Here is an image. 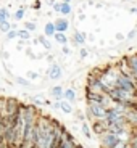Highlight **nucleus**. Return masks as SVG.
I'll return each instance as SVG.
<instances>
[{
	"label": "nucleus",
	"instance_id": "obj_37",
	"mask_svg": "<svg viewBox=\"0 0 137 148\" xmlns=\"http://www.w3.org/2000/svg\"><path fill=\"white\" fill-rule=\"evenodd\" d=\"M45 3H47V5H50V7H53V3H55V0H47Z\"/></svg>",
	"mask_w": 137,
	"mask_h": 148
},
{
	"label": "nucleus",
	"instance_id": "obj_12",
	"mask_svg": "<svg viewBox=\"0 0 137 148\" xmlns=\"http://www.w3.org/2000/svg\"><path fill=\"white\" fill-rule=\"evenodd\" d=\"M55 34H56L55 23H53V21H47V23H45V26H44V36L47 37V39H50V37L53 39V36H55Z\"/></svg>",
	"mask_w": 137,
	"mask_h": 148
},
{
	"label": "nucleus",
	"instance_id": "obj_35",
	"mask_svg": "<svg viewBox=\"0 0 137 148\" xmlns=\"http://www.w3.org/2000/svg\"><path fill=\"white\" fill-rule=\"evenodd\" d=\"M32 8H34V10H39V8H41V0H37V3H34Z\"/></svg>",
	"mask_w": 137,
	"mask_h": 148
},
{
	"label": "nucleus",
	"instance_id": "obj_22",
	"mask_svg": "<svg viewBox=\"0 0 137 148\" xmlns=\"http://www.w3.org/2000/svg\"><path fill=\"white\" fill-rule=\"evenodd\" d=\"M10 31H11V23H10V21H3V23H0V32L8 34Z\"/></svg>",
	"mask_w": 137,
	"mask_h": 148
},
{
	"label": "nucleus",
	"instance_id": "obj_36",
	"mask_svg": "<svg viewBox=\"0 0 137 148\" xmlns=\"http://www.w3.org/2000/svg\"><path fill=\"white\" fill-rule=\"evenodd\" d=\"M26 53H28V56H29V58H34V55H32V50H31V48H28V50H26Z\"/></svg>",
	"mask_w": 137,
	"mask_h": 148
},
{
	"label": "nucleus",
	"instance_id": "obj_32",
	"mask_svg": "<svg viewBox=\"0 0 137 148\" xmlns=\"http://www.w3.org/2000/svg\"><path fill=\"white\" fill-rule=\"evenodd\" d=\"M61 52H63L65 55H70L71 50H70V47H68V45H63V47H61Z\"/></svg>",
	"mask_w": 137,
	"mask_h": 148
},
{
	"label": "nucleus",
	"instance_id": "obj_19",
	"mask_svg": "<svg viewBox=\"0 0 137 148\" xmlns=\"http://www.w3.org/2000/svg\"><path fill=\"white\" fill-rule=\"evenodd\" d=\"M10 11H8V8L5 7H0V23H3V21H8L10 19Z\"/></svg>",
	"mask_w": 137,
	"mask_h": 148
},
{
	"label": "nucleus",
	"instance_id": "obj_2",
	"mask_svg": "<svg viewBox=\"0 0 137 148\" xmlns=\"http://www.w3.org/2000/svg\"><path fill=\"white\" fill-rule=\"evenodd\" d=\"M107 108L100 103H87V113L85 116L90 119V121H102V119L107 118Z\"/></svg>",
	"mask_w": 137,
	"mask_h": 148
},
{
	"label": "nucleus",
	"instance_id": "obj_15",
	"mask_svg": "<svg viewBox=\"0 0 137 148\" xmlns=\"http://www.w3.org/2000/svg\"><path fill=\"white\" fill-rule=\"evenodd\" d=\"M53 40H56L60 45H61V47H63V45H68L70 39H68L66 34H63V32H56L55 36H53Z\"/></svg>",
	"mask_w": 137,
	"mask_h": 148
},
{
	"label": "nucleus",
	"instance_id": "obj_3",
	"mask_svg": "<svg viewBox=\"0 0 137 148\" xmlns=\"http://www.w3.org/2000/svg\"><path fill=\"white\" fill-rule=\"evenodd\" d=\"M98 142H100V148H111V147H115V145L118 143L119 138H118V135H115V134L107 132V134H103V135L98 137Z\"/></svg>",
	"mask_w": 137,
	"mask_h": 148
},
{
	"label": "nucleus",
	"instance_id": "obj_7",
	"mask_svg": "<svg viewBox=\"0 0 137 148\" xmlns=\"http://www.w3.org/2000/svg\"><path fill=\"white\" fill-rule=\"evenodd\" d=\"M126 61H127V68H129V71H131V77L137 82V53L127 55Z\"/></svg>",
	"mask_w": 137,
	"mask_h": 148
},
{
	"label": "nucleus",
	"instance_id": "obj_11",
	"mask_svg": "<svg viewBox=\"0 0 137 148\" xmlns=\"http://www.w3.org/2000/svg\"><path fill=\"white\" fill-rule=\"evenodd\" d=\"M32 105H34V106H50L52 103H50V101H48L42 93H37V95L32 97Z\"/></svg>",
	"mask_w": 137,
	"mask_h": 148
},
{
	"label": "nucleus",
	"instance_id": "obj_31",
	"mask_svg": "<svg viewBox=\"0 0 137 148\" xmlns=\"http://www.w3.org/2000/svg\"><path fill=\"white\" fill-rule=\"evenodd\" d=\"M52 8H53V11H55V13H58V15H60V8H61V2H55Z\"/></svg>",
	"mask_w": 137,
	"mask_h": 148
},
{
	"label": "nucleus",
	"instance_id": "obj_4",
	"mask_svg": "<svg viewBox=\"0 0 137 148\" xmlns=\"http://www.w3.org/2000/svg\"><path fill=\"white\" fill-rule=\"evenodd\" d=\"M45 76L48 77V81H60L61 76H63V69H61V66H60L58 63H52L47 68Z\"/></svg>",
	"mask_w": 137,
	"mask_h": 148
},
{
	"label": "nucleus",
	"instance_id": "obj_9",
	"mask_svg": "<svg viewBox=\"0 0 137 148\" xmlns=\"http://www.w3.org/2000/svg\"><path fill=\"white\" fill-rule=\"evenodd\" d=\"M53 23H55V31H56V32H63V34H66V31L70 29V21H68V18H63V16H60V18H56Z\"/></svg>",
	"mask_w": 137,
	"mask_h": 148
},
{
	"label": "nucleus",
	"instance_id": "obj_34",
	"mask_svg": "<svg viewBox=\"0 0 137 148\" xmlns=\"http://www.w3.org/2000/svg\"><path fill=\"white\" fill-rule=\"evenodd\" d=\"M50 106H52L53 110H60V101H55V103H52Z\"/></svg>",
	"mask_w": 137,
	"mask_h": 148
},
{
	"label": "nucleus",
	"instance_id": "obj_39",
	"mask_svg": "<svg viewBox=\"0 0 137 148\" xmlns=\"http://www.w3.org/2000/svg\"><path fill=\"white\" fill-rule=\"evenodd\" d=\"M63 3H71V0H63Z\"/></svg>",
	"mask_w": 137,
	"mask_h": 148
},
{
	"label": "nucleus",
	"instance_id": "obj_1",
	"mask_svg": "<svg viewBox=\"0 0 137 148\" xmlns=\"http://www.w3.org/2000/svg\"><path fill=\"white\" fill-rule=\"evenodd\" d=\"M116 89L129 93V95H132V97H137V82L134 81L132 77H129V76H123V74H119L118 82H116Z\"/></svg>",
	"mask_w": 137,
	"mask_h": 148
},
{
	"label": "nucleus",
	"instance_id": "obj_8",
	"mask_svg": "<svg viewBox=\"0 0 137 148\" xmlns=\"http://www.w3.org/2000/svg\"><path fill=\"white\" fill-rule=\"evenodd\" d=\"M71 40H73V45L82 48L85 45V42H87V34L82 32V31H74L73 37H71Z\"/></svg>",
	"mask_w": 137,
	"mask_h": 148
},
{
	"label": "nucleus",
	"instance_id": "obj_10",
	"mask_svg": "<svg viewBox=\"0 0 137 148\" xmlns=\"http://www.w3.org/2000/svg\"><path fill=\"white\" fill-rule=\"evenodd\" d=\"M63 93H65V89L61 85H53L52 89H50V95H52V98H55L56 101L63 100Z\"/></svg>",
	"mask_w": 137,
	"mask_h": 148
},
{
	"label": "nucleus",
	"instance_id": "obj_38",
	"mask_svg": "<svg viewBox=\"0 0 137 148\" xmlns=\"http://www.w3.org/2000/svg\"><path fill=\"white\" fill-rule=\"evenodd\" d=\"M2 53H3V55H2V56H3V58H5V60H7V58H8V56H10V55H8V53H7V52H2Z\"/></svg>",
	"mask_w": 137,
	"mask_h": 148
},
{
	"label": "nucleus",
	"instance_id": "obj_30",
	"mask_svg": "<svg viewBox=\"0 0 137 148\" xmlns=\"http://www.w3.org/2000/svg\"><path fill=\"white\" fill-rule=\"evenodd\" d=\"M74 113H76V116H78V121H81V122L85 121V116H84L82 111H74Z\"/></svg>",
	"mask_w": 137,
	"mask_h": 148
},
{
	"label": "nucleus",
	"instance_id": "obj_26",
	"mask_svg": "<svg viewBox=\"0 0 137 148\" xmlns=\"http://www.w3.org/2000/svg\"><path fill=\"white\" fill-rule=\"evenodd\" d=\"M28 81H37L39 79V73L37 71H28Z\"/></svg>",
	"mask_w": 137,
	"mask_h": 148
},
{
	"label": "nucleus",
	"instance_id": "obj_25",
	"mask_svg": "<svg viewBox=\"0 0 137 148\" xmlns=\"http://www.w3.org/2000/svg\"><path fill=\"white\" fill-rule=\"evenodd\" d=\"M15 82L18 85H23V87H29V85H31V81H28L26 77H16Z\"/></svg>",
	"mask_w": 137,
	"mask_h": 148
},
{
	"label": "nucleus",
	"instance_id": "obj_17",
	"mask_svg": "<svg viewBox=\"0 0 137 148\" xmlns=\"http://www.w3.org/2000/svg\"><path fill=\"white\" fill-rule=\"evenodd\" d=\"M73 13V7H71V3H63L61 2V8H60V15L63 16V18H66L68 15H71Z\"/></svg>",
	"mask_w": 137,
	"mask_h": 148
},
{
	"label": "nucleus",
	"instance_id": "obj_13",
	"mask_svg": "<svg viewBox=\"0 0 137 148\" xmlns=\"http://www.w3.org/2000/svg\"><path fill=\"white\" fill-rule=\"evenodd\" d=\"M76 98H78V93H76V89L70 87V89H66V90H65V93H63V100L70 101V103H74V101H76Z\"/></svg>",
	"mask_w": 137,
	"mask_h": 148
},
{
	"label": "nucleus",
	"instance_id": "obj_27",
	"mask_svg": "<svg viewBox=\"0 0 137 148\" xmlns=\"http://www.w3.org/2000/svg\"><path fill=\"white\" fill-rule=\"evenodd\" d=\"M111 148H129V142H123V140H119L118 143L115 145V147H111Z\"/></svg>",
	"mask_w": 137,
	"mask_h": 148
},
{
	"label": "nucleus",
	"instance_id": "obj_21",
	"mask_svg": "<svg viewBox=\"0 0 137 148\" xmlns=\"http://www.w3.org/2000/svg\"><path fill=\"white\" fill-rule=\"evenodd\" d=\"M24 13H26V8H24V7L18 8V10L15 11V15H13V18H15V21H21V19L24 18Z\"/></svg>",
	"mask_w": 137,
	"mask_h": 148
},
{
	"label": "nucleus",
	"instance_id": "obj_14",
	"mask_svg": "<svg viewBox=\"0 0 137 148\" xmlns=\"http://www.w3.org/2000/svg\"><path fill=\"white\" fill-rule=\"evenodd\" d=\"M60 111H63L65 114H74V106H73V103H70V101L61 100L60 101Z\"/></svg>",
	"mask_w": 137,
	"mask_h": 148
},
{
	"label": "nucleus",
	"instance_id": "obj_29",
	"mask_svg": "<svg viewBox=\"0 0 137 148\" xmlns=\"http://www.w3.org/2000/svg\"><path fill=\"white\" fill-rule=\"evenodd\" d=\"M136 36H137V27H136V29H132L129 34H127V36H126V39H127V40H132V39H134Z\"/></svg>",
	"mask_w": 137,
	"mask_h": 148
},
{
	"label": "nucleus",
	"instance_id": "obj_20",
	"mask_svg": "<svg viewBox=\"0 0 137 148\" xmlns=\"http://www.w3.org/2000/svg\"><path fill=\"white\" fill-rule=\"evenodd\" d=\"M37 40H39V44H41L42 47L45 48V50H50V48H52V44H50V40H48L45 36H41L39 39H37Z\"/></svg>",
	"mask_w": 137,
	"mask_h": 148
},
{
	"label": "nucleus",
	"instance_id": "obj_24",
	"mask_svg": "<svg viewBox=\"0 0 137 148\" xmlns=\"http://www.w3.org/2000/svg\"><path fill=\"white\" fill-rule=\"evenodd\" d=\"M24 29H26V31H29V32L32 34V32H36L37 24H36V23H32V21H26V23H24Z\"/></svg>",
	"mask_w": 137,
	"mask_h": 148
},
{
	"label": "nucleus",
	"instance_id": "obj_33",
	"mask_svg": "<svg viewBox=\"0 0 137 148\" xmlns=\"http://www.w3.org/2000/svg\"><path fill=\"white\" fill-rule=\"evenodd\" d=\"M115 39H116V40H124V39H126V37H124V34L118 32V34H116V36H115Z\"/></svg>",
	"mask_w": 137,
	"mask_h": 148
},
{
	"label": "nucleus",
	"instance_id": "obj_6",
	"mask_svg": "<svg viewBox=\"0 0 137 148\" xmlns=\"http://www.w3.org/2000/svg\"><path fill=\"white\" fill-rule=\"evenodd\" d=\"M90 129H92V135L100 137V135H103V134L108 132V124H107L105 119H102V121H92Z\"/></svg>",
	"mask_w": 137,
	"mask_h": 148
},
{
	"label": "nucleus",
	"instance_id": "obj_5",
	"mask_svg": "<svg viewBox=\"0 0 137 148\" xmlns=\"http://www.w3.org/2000/svg\"><path fill=\"white\" fill-rule=\"evenodd\" d=\"M19 106H21V103H19L16 98L8 97V98H7V105H5L3 116H13V114H16V113L19 111Z\"/></svg>",
	"mask_w": 137,
	"mask_h": 148
},
{
	"label": "nucleus",
	"instance_id": "obj_16",
	"mask_svg": "<svg viewBox=\"0 0 137 148\" xmlns=\"http://www.w3.org/2000/svg\"><path fill=\"white\" fill-rule=\"evenodd\" d=\"M81 132H82V135H84L85 138H92V129H90V126L87 124V122H81Z\"/></svg>",
	"mask_w": 137,
	"mask_h": 148
},
{
	"label": "nucleus",
	"instance_id": "obj_23",
	"mask_svg": "<svg viewBox=\"0 0 137 148\" xmlns=\"http://www.w3.org/2000/svg\"><path fill=\"white\" fill-rule=\"evenodd\" d=\"M15 39H18V31L11 29L8 34H5V40L7 42H11V40H15Z\"/></svg>",
	"mask_w": 137,
	"mask_h": 148
},
{
	"label": "nucleus",
	"instance_id": "obj_28",
	"mask_svg": "<svg viewBox=\"0 0 137 148\" xmlns=\"http://www.w3.org/2000/svg\"><path fill=\"white\" fill-rule=\"evenodd\" d=\"M79 56H81L82 60H84V58H87V56H89V50H87V48H84V47H82L81 50H79Z\"/></svg>",
	"mask_w": 137,
	"mask_h": 148
},
{
	"label": "nucleus",
	"instance_id": "obj_18",
	"mask_svg": "<svg viewBox=\"0 0 137 148\" xmlns=\"http://www.w3.org/2000/svg\"><path fill=\"white\" fill-rule=\"evenodd\" d=\"M31 36H32V34H31L29 31H26L24 27H23V29H18V39L19 40L28 42V40H31Z\"/></svg>",
	"mask_w": 137,
	"mask_h": 148
}]
</instances>
